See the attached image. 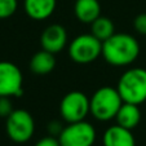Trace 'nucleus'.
Instances as JSON below:
<instances>
[{
	"label": "nucleus",
	"instance_id": "9",
	"mask_svg": "<svg viewBox=\"0 0 146 146\" xmlns=\"http://www.w3.org/2000/svg\"><path fill=\"white\" fill-rule=\"evenodd\" d=\"M67 44V31L62 25L52 23L47 26L40 36V45L41 49L48 52L56 53L61 52Z\"/></svg>",
	"mask_w": 146,
	"mask_h": 146
},
{
	"label": "nucleus",
	"instance_id": "11",
	"mask_svg": "<svg viewBox=\"0 0 146 146\" xmlns=\"http://www.w3.org/2000/svg\"><path fill=\"white\" fill-rule=\"evenodd\" d=\"M104 146H136L132 131L119 124L111 125L104 135Z\"/></svg>",
	"mask_w": 146,
	"mask_h": 146
},
{
	"label": "nucleus",
	"instance_id": "17",
	"mask_svg": "<svg viewBox=\"0 0 146 146\" xmlns=\"http://www.w3.org/2000/svg\"><path fill=\"white\" fill-rule=\"evenodd\" d=\"M13 105H12L11 97L0 96V118H8L13 113Z\"/></svg>",
	"mask_w": 146,
	"mask_h": 146
},
{
	"label": "nucleus",
	"instance_id": "13",
	"mask_svg": "<svg viewBox=\"0 0 146 146\" xmlns=\"http://www.w3.org/2000/svg\"><path fill=\"white\" fill-rule=\"evenodd\" d=\"M29 66L35 75H48L56 67V57L53 53L41 49L31 57Z\"/></svg>",
	"mask_w": 146,
	"mask_h": 146
},
{
	"label": "nucleus",
	"instance_id": "1",
	"mask_svg": "<svg viewBox=\"0 0 146 146\" xmlns=\"http://www.w3.org/2000/svg\"><path fill=\"white\" fill-rule=\"evenodd\" d=\"M140 54L137 39L129 34L115 33L102 43V56L109 65L115 67L129 66Z\"/></svg>",
	"mask_w": 146,
	"mask_h": 146
},
{
	"label": "nucleus",
	"instance_id": "15",
	"mask_svg": "<svg viewBox=\"0 0 146 146\" xmlns=\"http://www.w3.org/2000/svg\"><path fill=\"white\" fill-rule=\"evenodd\" d=\"M91 34L104 43L115 34V26L109 17L100 16L91 23Z\"/></svg>",
	"mask_w": 146,
	"mask_h": 146
},
{
	"label": "nucleus",
	"instance_id": "7",
	"mask_svg": "<svg viewBox=\"0 0 146 146\" xmlns=\"http://www.w3.org/2000/svg\"><path fill=\"white\" fill-rule=\"evenodd\" d=\"M61 146H93L96 141V129L86 120L67 123L58 136Z\"/></svg>",
	"mask_w": 146,
	"mask_h": 146
},
{
	"label": "nucleus",
	"instance_id": "3",
	"mask_svg": "<svg viewBox=\"0 0 146 146\" xmlns=\"http://www.w3.org/2000/svg\"><path fill=\"white\" fill-rule=\"evenodd\" d=\"M91 114L101 121H108L115 119L120 106L123 105V98L118 89L114 87H101L91 97Z\"/></svg>",
	"mask_w": 146,
	"mask_h": 146
},
{
	"label": "nucleus",
	"instance_id": "14",
	"mask_svg": "<svg viewBox=\"0 0 146 146\" xmlns=\"http://www.w3.org/2000/svg\"><path fill=\"white\" fill-rule=\"evenodd\" d=\"M115 120L116 124L132 131L133 128L137 127L141 120V111L138 105L129 104V102H123V105L120 106L115 116Z\"/></svg>",
	"mask_w": 146,
	"mask_h": 146
},
{
	"label": "nucleus",
	"instance_id": "4",
	"mask_svg": "<svg viewBox=\"0 0 146 146\" xmlns=\"http://www.w3.org/2000/svg\"><path fill=\"white\" fill-rule=\"evenodd\" d=\"M69 56L74 62L87 65L102 56V41L92 34H83L69 44Z\"/></svg>",
	"mask_w": 146,
	"mask_h": 146
},
{
	"label": "nucleus",
	"instance_id": "12",
	"mask_svg": "<svg viewBox=\"0 0 146 146\" xmlns=\"http://www.w3.org/2000/svg\"><path fill=\"white\" fill-rule=\"evenodd\" d=\"M74 12L80 22L91 25L94 19L101 16V5L98 0H76Z\"/></svg>",
	"mask_w": 146,
	"mask_h": 146
},
{
	"label": "nucleus",
	"instance_id": "6",
	"mask_svg": "<svg viewBox=\"0 0 146 146\" xmlns=\"http://www.w3.org/2000/svg\"><path fill=\"white\" fill-rule=\"evenodd\" d=\"M5 131L8 137L17 143H25L34 136L35 121L27 110L17 109L5 119Z\"/></svg>",
	"mask_w": 146,
	"mask_h": 146
},
{
	"label": "nucleus",
	"instance_id": "8",
	"mask_svg": "<svg viewBox=\"0 0 146 146\" xmlns=\"http://www.w3.org/2000/svg\"><path fill=\"white\" fill-rule=\"evenodd\" d=\"M22 86L23 75L19 67L9 61H0V96H21Z\"/></svg>",
	"mask_w": 146,
	"mask_h": 146
},
{
	"label": "nucleus",
	"instance_id": "5",
	"mask_svg": "<svg viewBox=\"0 0 146 146\" xmlns=\"http://www.w3.org/2000/svg\"><path fill=\"white\" fill-rule=\"evenodd\" d=\"M91 113V100L80 91H71L66 93L60 102V114L66 123L86 120Z\"/></svg>",
	"mask_w": 146,
	"mask_h": 146
},
{
	"label": "nucleus",
	"instance_id": "20",
	"mask_svg": "<svg viewBox=\"0 0 146 146\" xmlns=\"http://www.w3.org/2000/svg\"><path fill=\"white\" fill-rule=\"evenodd\" d=\"M64 127H62V123L58 120H53L48 124V132H49L50 136H54V137H58L60 133L62 132Z\"/></svg>",
	"mask_w": 146,
	"mask_h": 146
},
{
	"label": "nucleus",
	"instance_id": "19",
	"mask_svg": "<svg viewBox=\"0 0 146 146\" xmlns=\"http://www.w3.org/2000/svg\"><path fill=\"white\" fill-rule=\"evenodd\" d=\"M35 146H61L58 137L54 136H47V137H43L35 143Z\"/></svg>",
	"mask_w": 146,
	"mask_h": 146
},
{
	"label": "nucleus",
	"instance_id": "10",
	"mask_svg": "<svg viewBox=\"0 0 146 146\" xmlns=\"http://www.w3.org/2000/svg\"><path fill=\"white\" fill-rule=\"evenodd\" d=\"M57 0H25L23 8L30 18L35 21L47 19L54 13Z\"/></svg>",
	"mask_w": 146,
	"mask_h": 146
},
{
	"label": "nucleus",
	"instance_id": "2",
	"mask_svg": "<svg viewBox=\"0 0 146 146\" xmlns=\"http://www.w3.org/2000/svg\"><path fill=\"white\" fill-rule=\"evenodd\" d=\"M118 89L124 102L140 105L146 101V70L142 67L128 69L118 82Z\"/></svg>",
	"mask_w": 146,
	"mask_h": 146
},
{
	"label": "nucleus",
	"instance_id": "18",
	"mask_svg": "<svg viewBox=\"0 0 146 146\" xmlns=\"http://www.w3.org/2000/svg\"><path fill=\"white\" fill-rule=\"evenodd\" d=\"M133 29L140 35H146V13H140L133 19Z\"/></svg>",
	"mask_w": 146,
	"mask_h": 146
},
{
	"label": "nucleus",
	"instance_id": "16",
	"mask_svg": "<svg viewBox=\"0 0 146 146\" xmlns=\"http://www.w3.org/2000/svg\"><path fill=\"white\" fill-rule=\"evenodd\" d=\"M18 8L17 0H0V19L12 17Z\"/></svg>",
	"mask_w": 146,
	"mask_h": 146
}]
</instances>
